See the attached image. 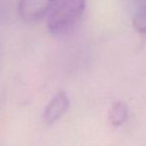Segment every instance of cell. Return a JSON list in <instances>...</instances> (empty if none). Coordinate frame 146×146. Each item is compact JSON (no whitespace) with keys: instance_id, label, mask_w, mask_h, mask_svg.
<instances>
[{"instance_id":"obj_4","label":"cell","mask_w":146,"mask_h":146,"mask_svg":"<svg viewBox=\"0 0 146 146\" xmlns=\"http://www.w3.org/2000/svg\"><path fill=\"white\" fill-rule=\"evenodd\" d=\"M128 107L124 102L116 101L111 105L108 112V119L112 126L118 127L121 126L127 120Z\"/></svg>"},{"instance_id":"obj_1","label":"cell","mask_w":146,"mask_h":146,"mask_svg":"<svg viewBox=\"0 0 146 146\" xmlns=\"http://www.w3.org/2000/svg\"><path fill=\"white\" fill-rule=\"evenodd\" d=\"M85 4V0H58L48 14L49 32L54 35L70 32L81 19Z\"/></svg>"},{"instance_id":"obj_2","label":"cell","mask_w":146,"mask_h":146,"mask_svg":"<svg viewBox=\"0 0 146 146\" xmlns=\"http://www.w3.org/2000/svg\"><path fill=\"white\" fill-rule=\"evenodd\" d=\"M58 0H19L18 11L26 22H36L49 14Z\"/></svg>"},{"instance_id":"obj_5","label":"cell","mask_w":146,"mask_h":146,"mask_svg":"<svg viewBox=\"0 0 146 146\" xmlns=\"http://www.w3.org/2000/svg\"><path fill=\"white\" fill-rule=\"evenodd\" d=\"M133 26L138 32L146 33V8L141 9L134 15Z\"/></svg>"},{"instance_id":"obj_3","label":"cell","mask_w":146,"mask_h":146,"mask_svg":"<svg viewBox=\"0 0 146 146\" xmlns=\"http://www.w3.org/2000/svg\"><path fill=\"white\" fill-rule=\"evenodd\" d=\"M70 106V100L66 92L61 90L58 91L50 101L47 103L43 112V119L46 124H53L58 121L67 112Z\"/></svg>"}]
</instances>
